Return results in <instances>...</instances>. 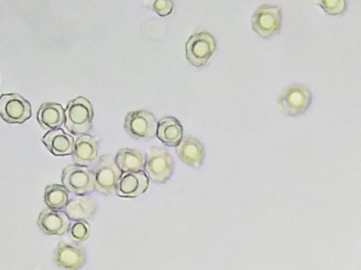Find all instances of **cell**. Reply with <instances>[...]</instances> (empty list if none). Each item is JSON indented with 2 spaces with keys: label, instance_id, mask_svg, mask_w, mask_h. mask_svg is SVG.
<instances>
[{
  "label": "cell",
  "instance_id": "6da1fadb",
  "mask_svg": "<svg viewBox=\"0 0 361 270\" xmlns=\"http://www.w3.org/2000/svg\"><path fill=\"white\" fill-rule=\"evenodd\" d=\"M64 126L75 136L87 134L92 127L94 111L91 103L80 96L71 101L64 110Z\"/></svg>",
  "mask_w": 361,
  "mask_h": 270
},
{
  "label": "cell",
  "instance_id": "7a4b0ae2",
  "mask_svg": "<svg viewBox=\"0 0 361 270\" xmlns=\"http://www.w3.org/2000/svg\"><path fill=\"white\" fill-rule=\"evenodd\" d=\"M92 172L94 190L97 192L105 195L116 193V185L123 172L118 167L114 157L109 155H102Z\"/></svg>",
  "mask_w": 361,
  "mask_h": 270
},
{
  "label": "cell",
  "instance_id": "3957f363",
  "mask_svg": "<svg viewBox=\"0 0 361 270\" xmlns=\"http://www.w3.org/2000/svg\"><path fill=\"white\" fill-rule=\"evenodd\" d=\"M144 171L152 182L164 183L172 175L173 159L166 148L152 147L145 157Z\"/></svg>",
  "mask_w": 361,
  "mask_h": 270
},
{
  "label": "cell",
  "instance_id": "277c9868",
  "mask_svg": "<svg viewBox=\"0 0 361 270\" xmlns=\"http://www.w3.org/2000/svg\"><path fill=\"white\" fill-rule=\"evenodd\" d=\"M61 182L68 192L85 195L94 190L92 169L87 165H72L65 167Z\"/></svg>",
  "mask_w": 361,
  "mask_h": 270
},
{
  "label": "cell",
  "instance_id": "5b68a950",
  "mask_svg": "<svg viewBox=\"0 0 361 270\" xmlns=\"http://www.w3.org/2000/svg\"><path fill=\"white\" fill-rule=\"evenodd\" d=\"M312 95L309 89L300 84H292L283 89L279 97L281 110L289 116L304 114L312 103Z\"/></svg>",
  "mask_w": 361,
  "mask_h": 270
},
{
  "label": "cell",
  "instance_id": "8992f818",
  "mask_svg": "<svg viewBox=\"0 0 361 270\" xmlns=\"http://www.w3.org/2000/svg\"><path fill=\"white\" fill-rule=\"evenodd\" d=\"M216 51V41L207 32L192 35L186 43V58L195 67L204 65Z\"/></svg>",
  "mask_w": 361,
  "mask_h": 270
},
{
  "label": "cell",
  "instance_id": "52a82bcc",
  "mask_svg": "<svg viewBox=\"0 0 361 270\" xmlns=\"http://www.w3.org/2000/svg\"><path fill=\"white\" fill-rule=\"evenodd\" d=\"M281 10L277 6L261 5L252 17V30L263 38H269L281 27Z\"/></svg>",
  "mask_w": 361,
  "mask_h": 270
},
{
  "label": "cell",
  "instance_id": "ba28073f",
  "mask_svg": "<svg viewBox=\"0 0 361 270\" xmlns=\"http://www.w3.org/2000/svg\"><path fill=\"white\" fill-rule=\"evenodd\" d=\"M158 122L147 110L129 112L124 121V128L128 134L137 140L150 139L156 136Z\"/></svg>",
  "mask_w": 361,
  "mask_h": 270
},
{
  "label": "cell",
  "instance_id": "9c48e42d",
  "mask_svg": "<svg viewBox=\"0 0 361 270\" xmlns=\"http://www.w3.org/2000/svg\"><path fill=\"white\" fill-rule=\"evenodd\" d=\"M32 115L30 103L20 95L5 94L0 96V117L8 124H22Z\"/></svg>",
  "mask_w": 361,
  "mask_h": 270
},
{
  "label": "cell",
  "instance_id": "30bf717a",
  "mask_svg": "<svg viewBox=\"0 0 361 270\" xmlns=\"http://www.w3.org/2000/svg\"><path fill=\"white\" fill-rule=\"evenodd\" d=\"M149 184V179L143 171L123 172L115 193L121 198H137L147 190Z\"/></svg>",
  "mask_w": 361,
  "mask_h": 270
},
{
  "label": "cell",
  "instance_id": "8fae6325",
  "mask_svg": "<svg viewBox=\"0 0 361 270\" xmlns=\"http://www.w3.org/2000/svg\"><path fill=\"white\" fill-rule=\"evenodd\" d=\"M85 252L80 246L63 241L58 243L53 254L56 266L68 270L81 268L85 262Z\"/></svg>",
  "mask_w": 361,
  "mask_h": 270
},
{
  "label": "cell",
  "instance_id": "7c38bea8",
  "mask_svg": "<svg viewBox=\"0 0 361 270\" xmlns=\"http://www.w3.org/2000/svg\"><path fill=\"white\" fill-rule=\"evenodd\" d=\"M175 148L178 158L183 163L194 168L202 166L205 150L203 144L197 138L190 135L183 136Z\"/></svg>",
  "mask_w": 361,
  "mask_h": 270
},
{
  "label": "cell",
  "instance_id": "4fadbf2b",
  "mask_svg": "<svg viewBox=\"0 0 361 270\" xmlns=\"http://www.w3.org/2000/svg\"><path fill=\"white\" fill-rule=\"evenodd\" d=\"M70 219L61 210L44 209L39 215L37 225L48 236H61L68 231Z\"/></svg>",
  "mask_w": 361,
  "mask_h": 270
},
{
  "label": "cell",
  "instance_id": "5bb4252c",
  "mask_svg": "<svg viewBox=\"0 0 361 270\" xmlns=\"http://www.w3.org/2000/svg\"><path fill=\"white\" fill-rule=\"evenodd\" d=\"M99 140L97 137L84 134L75 141L72 158L74 162L80 165H90L98 158Z\"/></svg>",
  "mask_w": 361,
  "mask_h": 270
},
{
  "label": "cell",
  "instance_id": "9a60e30c",
  "mask_svg": "<svg viewBox=\"0 0 361 270\" xmlns=\"http://www.w3.org/2000/svg\"><path fill=\"white\" fill-rule=\"evenodd\" d=\"M42 141L56 156L71 155L75 143L73 137L61 128L49 130L42 137Z\"/></svg>",
  "mask_w": 361,
  "mask_h": 270
},
{
  "label": "cell",
  "instance_id": "2e32d148",
  "mask_svg": "<svg viewBox=\"0 0 361 270\" xmlns=\"http://www.w3.org/2000/svg\"><path fill=\"white\" fill-rule=\"evenodd\" d=\"M63 210L70 220H86L94 215L96 206L94 200L87 194L76 195L68 200Z\"/></svg>",
  "mask_w": 361,
  "mask_h": 270
},
{
  "label": "cell",
  "instance_id": "e0dca14e",
  "mask_svg": "<svg viewBox=\"0 0 361 270\" xmlns=\"http://www.w3.org/2000/svg\"><path fill=\"white\" fill-rule=\"evenodd\" d=\"M156 136L165 146L176 147L183 136V129L176 118L164 117L158 122Z\"/></svg>",
  "mask_w": 361,
  "mask_h": 270
},
{
  "label": "cell",
  "instance_id": "ac0fdd59",
  "mask_svg": "<svg viewBox=\"0 0 361 270\" xmlns=\"http://www.w3.org/2000/svg\"><path fill=\"white\" fill-rule=\"evenodd\" d=\"M40 126L47 130L59 128L64 123V110L61 105L52 102L43 103L37 113Z\"/></svg>",
  "mask_w": 361,
  "mask_h": 270
},
{
  "label": "cell",
  "instance_id": "d6986e66",
  "mask_svg": "<svg viewBox=\"0 0 361 270\" xmlns=\"http://www.w3.org/2000/svg\"><path fill=\"white\" fill-rule=\"evenodd\" d=\"M116 162L123 172L143 171L145 157L141 152L135 148H122L118 150Z\"/></svg>",
  "mask_w": 361,
  "mask_h": 270
},
{
  "label": "cell",
  "instance_id": "ffe728a7",
  "mask_svg": "<svg viewBox=\"0 0 361 270\" xmlns=\"http://www.w3.org/2000/svg\"><path fill=\"white\" fill-rule=\"evenodd\" d=\"M44 200L49 208L61 210L68 201V191L63 185H48L44 190Z\"/></svg>",
  "mask_w": 361,
  "mask_h": 270
},
{
  "label": "cell",
  "instance_id": "44dd1931",
  "mask_svg": "<svg viewBox=\"0 0 361 270\" xmlns=\"http://www.w3.org/2000/svg\"><path fill=\"white\" fill-rule=\"evenodd\" d=\"M70 222L68 232L70 238L75 243L85 241L90 234V225L85 220H72Z\"/></svg>",
  "mask_w": 361,
  "mask_h": 270
},
{
  "label": "cell",
  "instance_id": "7402d4cb",
  "mask_svg": "<svg viewBox=\"0 0 361 270\" xmlns=\"http://www.w3.org/2000/svg\"><path fill=\"white\" fill-rule=\"evenodd\" d=\"M313 2L331 15H341L347 8L346 0H313Z\"/></svg>",
  "mask_w": 361,
  "mask_h": 270
},
{
  "label": "cell",
  "instance_id": "603a6c76",
  "mask_svg": "<svg viewBox=\"0 0 361 270\" xmlns=\"http://www.w3.org/2000/svg\"><path fill=\"white\" fill-rule=\"evenodd\" d=\"M151 6L160 16H166L171 13L173 3L172 0H152Z\"/></svg>",
  "mask_w": 361,
  "mask_h": 270
}]
</instances>
